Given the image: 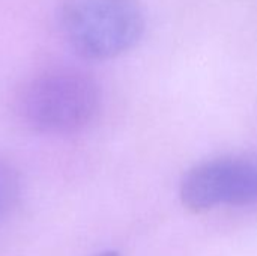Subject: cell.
<instances>
[{"instance_id": "3957f363", "label": "cell", "mask_w": 257, "mask_h": 256, "mask_svg": "<svg viewBox=\"0 0 257 256\" xmlns=\"http://www.w3.org/2000/svg\"><path fill=\"white\" fill-rule=\"evenodd\" d=\"M179 193L182 204L194 213L257 202V160L217 158L200 163L187 172Z\"/></svg>"}, {"instance_id": "7a4b0ae2", "label": "cell", "mask_w": 257, "mask_h": 256, "mask_svg": "<svg viewBox=\"0 0 257 256\" xmlns=\"http://www.w3.org/2000/svg\"><path fill=\"white\" fill-rule=\"evenodd\" d=\"M57 23L68 45L87 60L130 51L146 29L139 0H60Z\"/></svg>"}, {"instance_id": "277c9868", "label": "cell", "mask_w": 257, "mask_h": 256, "mask_svg": "<svg viewBox=\"0 0 257 256\" xmlns=\"http://www.w3.org/2000/svg\"><path fill=\"white\" fill-rule=\"evenodd\" d=\"M95 256H120V253L116 252V250H104V252H101V253Z\"/></svg>"}, {"instance_id": "6da1fadb", "label": "cell", "mask_w": 257, "mask_h": 256, "mask_svg": "<svg viewBox=\"0 0 257 256\" xmlns=\"http://www.w3.org/2000/svg\"><path fill=\"white\" fill-rule=\"evenodd\" d=\"M101 106L96 80L77 68H51L35 75L18 98V113L38 133L69 136L84 130Z\"/></svg>"}]
</instances>
